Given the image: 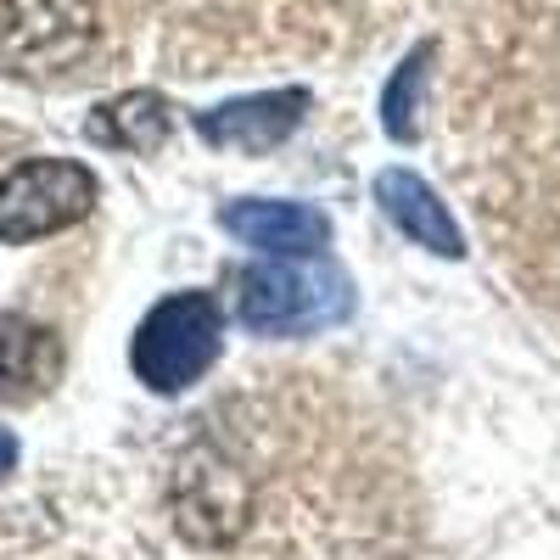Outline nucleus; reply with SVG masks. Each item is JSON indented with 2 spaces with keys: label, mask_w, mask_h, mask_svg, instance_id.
Returning <instances> with one entry per match:
<instances>
[{
  "label": "nucleus",
  "mask_w": 560,
  "mask_h": 560,
  "mask_svg": "<svg viewBox=\"0 0 560 560\" xmlns=\"http://www.w3.org/2000/svg\"><path fill=\"white\" fill-rule=\"evenodd\" d=\"M353 314V280L319 253L264 258L236 280V319L253 337H314Z\"/></svg>",
  "instance_id": "f257e3e1"
},
{
  "label": "nucleus",
  "mask_w": 560,
  "mask_h": 560,
  "mask_svg": "<svg viewBox=\"0 0 560 560\" xmlns=\"http://www.w3.org/2000/svg\"><path fill=\"white\" fill-rule=\"evenodd\" d=\"M219 342H224V308L208 292H174L140 319L129 364L152 393H185L213 370Z\"/></svg>",
  "instance_id": "f03ea898"
},
{
  "label": "nucleus",
  "mask_w": 560,
  "mask_h": 560,
  "mask_svg": "<svg viewBox=\"0 0 560 560\" xmlns=\"http://www.w3.org/2000/svg\"><path fill=\"white\" fill-rule=\"evenodd\" d=\"M168 510H174V527H179L185 544L230 549L253 522V482L224 448L197 443V448H185L179 465H174Z\"/></svg>",
  "instance_id": "7ed1b4c3"
},
{
  "label": "nucleus",
  "mask_w": 560,
  "mask_h": 560,
  "mask_svg": "<svg viewBox=\"0 0 560 560\" xmlns=\"http://www.w3.org/2000/svg\"><path fill=\"white\" fill-rule=\"evenodd\" d=\"M96 39V0H0V57L23 79H57L79 68Z\"/></svg>",
  "instance_id": "20e7f679"
},
{
  "label": "nucleus",
  "mask_w": 560,
  "mask_h": 560,
  "mask_svg": "<svg viewBox=\"0 0 560 560\" xmlns=\"http://www.w3.org/2000/svg\"><path fill=\"white\" fill-rule=\"evenodd\" d=\"M96 208V174L68 158H28L0 174V242H39Z\"/></svg>",
  "instance_id": "39448f33"
},
{
  "label": "nucleus",
  "mask_w": 560,
  "mask_h": 560,
  "mask_svg": "<svg viewBox=\"0 0 560 560\" xmlns=\"http://www.w3.org/2000/svg\"><path fill=\"white\" fill-rule=\"evenodd\" d=\"M303 118H308V90L287 84V90H264V96H242V102L208 107L197 118V135L208 140V147H219V152L264 158V152L280 147V140H292Z\"/></svg>",
  "instance_id": "423d86ee"
},
{
  "label": "nucleus",
  "mask_w": 560,
  "mask_h": 560,
  "mask_svg": "<svg viewBox=\"0 0 560 560\" xmlns=\"http://www.w3.org/2000/svg\"><path fill=\"white\" fill-rule=\"evenodd\" d=\"M219 224L236 236L242 247H258L264 258H303L319 253L331 242V219L308 202H269V197H247V202H230L219 213Z\"/></svg>",
  "instance_id": "0eeeda50"
},
{
  "label": "nucleus",
  "mask_w": 560,
  "mask_h": 560,
  "mask_svg": "<svg viewBox=\"0 0 560 560\" xmlns=\"http://www.w3.org/2000/svg\"><path fill=\"white\" fill-rule=\"evenodd\" d=\"M376 208L404 230L415 247H427L438 258H465V236H459L448 202L415 168H382L376 174Z\"/></svg>",
  "instance_id": "6e6552de"
},
{
  "label": "nucleus",
  "mask_w": 560,
  "mask_h": 560,
  "mask_svg": "<svg viewBox=\"0 0 560 560\" xmlns=\"http://www.w3.org/2000/svg\"><path fill=\"white\" fill-rule=\"evenodd\" d=\"M62 376V342L28 314H0V404H28Z\"/></svg>",
  "instance_id": "1a4fd4ad"
},
{
  "label": "nucleus",
  "mask_w": 560,
  "mask_h": 560,
  "mask_svg": "<svg viewBox=\"0 0 560 560\" xmlns=\"http://www.w3.org/2000/svg\"><path fill=\"white\" fill-rule=\"evenodd\" d=\"M168 135H174V107L158 90H124V96L102 102L84 118V140H96L107 152H135V158L168 147Z\"/></svg>",
  "instance_id": "9d476101"
},
{
  "label": "nucleus",
  "mask_w": 560,
  "mask_h": 560,
  "mask_svg": "<svg viewBox=\"0 0 560 560\" xmlns=\"http://www.w3.org/2000/svg\"><path fill=\"white\" fill-rule=\"evenodd\" d=\"M432 57L438 45H420V51H409L398 62V73L387 79V96H382V129L398 140V147H409V140L420 135V102H427V73H432Z\"/></svg>",
  "instance_id": "9b49d317"
},
{
  "label": "nucleus",
  "mask_w": 560,
  "mask_h": 560,
  "mask_svg": "<svg viewBox=\"0 0 560 560\" xmlns=\"http://www.w3.org/2000/svg\"><path fill=\"white\" fill-rule=\"evenodd\" d=\"M12 465H18V438H12L7 427H0V477H7Z\"/></svg>",
  "instance_id": "f8f14e48"
}]
</instances>
